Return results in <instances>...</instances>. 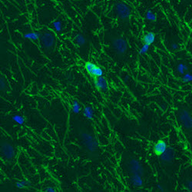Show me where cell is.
Listing matches in <instances>:
<instances>
[{
    "mask_svg": "<svg viewBox=\"0 0 192 192\" xmlns=\"http://www.w3.org/2000/svg\"><path fill=\"white\" fill-rule=\"evenodd\" d=\"M115 13L120 19L123 21L129 19L131 15V10L127 4L124 2H118L115 5Z\"/></svg>",
    "mask_w": 192,
    "mask_h": 192,
    "instance_id": "6da1fadb",
    "label": "cell"
},
{
    "mask_svg": "<svg viewBox=\"0 0 192 192\" xmlns=\"http://www.w3.org/2000/svg\"><path fill=\"white\" fill-rule=\"evenodd\" d=\"M81 138L83 144L89 151L94 152L98 149V142L91 134L88 132H82L81 134Z\"/></svg>",
    "mask_w": 192,
    "mask_h": 192,
    "instance_id": "7a4b0ae2",
    "label": "cell"
},
{
    "mask_svg": "<svg viewBox=\"0 0 192 192\" xmlns=\"http://www.w3.org/2000/svg\"><path fill=\"white\" fill-rule=\"evenodd\" d=\"M112 46L117 54L124 55L127 49V42L122 38H115L112 40Z\"/></svg>",
    "mask_w": 192,
    "mask_h": 192,
    "instance_id": "3957f363",
    "label": "cell"
},
{
    "mask_svg": "<svg viewBox=\"0 0 192 192\" xmlns=\"http://www.w3.org/2000/svg\"><path fill=\"white\" fill-rule=\"evenodd\" d=\"M180 121L187 129H192V116L187 110H182L180 112Z\"/></svg>",
    "mask_w": 192,
    "mask_h": 192,
    "instance_id": "277c9868",
    "label": "cell"
},
{
    "mask_svg": "<svg viewBox=\"0 0 192 192\" xmlns=\"http://www.w3.org/2000/svg\"><path fill=\"white\" fill-rule=\"evenodd\" d=\"M55 37L51 32H45V33H43L42 35H41L40 37V41H41V45L44 46L45 48H49L52 47L55 43Z\"/></svg>",
    "mask_w": 192,
    "mask_h": 192,
    "instance_id": "5b68a950",
    "label": "cell"
},
{
    "mask_svg": "<svg viewBox=\"0 0 192 192\" xmlns=\"http://www.w3.org/2000/svg\"><path fill=\"white\" fill-rule=\"evenodd\" d=\"M1 153L6 159H12L15 155V150L10 144L3 142L1 145Z\"/></svg>",
    "mask_w": 192,
    "mask_h": 192,
    "instance_id": "8992f818",
    "label": "cell"
},
{
    "mask_svg": "<svg viewBox=\"0 0 192 192\" xmlns=\"http://www.w3.org/2000/svg\"><path fill=\"white\" fill-rule=\"evenodd\" d=\"M174 150L171 147H167L165 151L163 154H161L160 156V159L161 161L166 163L171 162L174 158Z\"/></svg>",
    "mask_w": 192,
    "mask_h": 192,
    "instance_id": "52a82bcc",
    "label": "cell"
},
{
    "mask_svg": "<svg viewBox=\"0 0 192 192\" xmlns=\"http://www.w3.org/2000/svg\"><path fill=\"white\" fill-rule=\"evenodd\" d=\"M129 167H130L131 171L133 174H139L141 175L144 174V168L142 165L136 159L133 158L129 162Z\"/></svg>",
    "mask_w": 192,
    "mask_h": 192,
    "instance_id": "ba28073f",
    "label": "cell"
},
{
    "mask_svg": "<svg viewBox=\"0 0 192 192\" xmlns=\"http://www.w3.org/2000/svg\"><path fill=\"white\" fill-rule=\"evenodd\" d=\"M94 84H95V86L98 90L103 91V92L108 88V84L107 80L102 76L95 78V81H94Z\"/></svg>",
    "mask_w": 192,
    "mask_h": 192,
    "instance_id": "9c48e42d",
    "label": "cell"
},
{
    "mask_svg": "<svg viewBox=\"0 0 192 192\" xmlns=\"http://www.w3.org/2000/svg\"><path fill=\"white\" fill-rule=\"evenodd\" d=\"M167 147V145L165 141H162V140H160V141H158L155 144V147H154V151H155V153L157 155H161V154H163L165 151Z\"/></svg>",
    "mask_w": 192,
    "mask_h": 192,
    "instance_id": "30bf717a",
    "label": "cell"
},
{
    "mask_svg": "<svg viewBox=\"0 0 192 192\" xmlns=\"http://www.w3.org/2000/svg\"><path fill=\"white\" fill-rule=\"evenodd\" d=\"M131 182L135 187H141L143 185V180L139 174H133L131 177Z\"/></svg>",
    "mask_w": 192,
    "mask_h": 192,
    "instance_id": "8fae6325",
    "label": "cell"
},
{
    "mask_svg": "<svg viewBox=\"0 0 192 192\" xmlns=\"http://www.w3.org/2000/svg\"><path fill=\"white\" fill-rule=\"evenodd\" d=\"M143 40H144V44H147L150 45L153 44V43L155 42V35L151 32H147V33H146L145 35H144Z\"/></svg>",
    "mask_w": 192,
    "mask_h": 192,
    "instance_id": "7c38bea8",
    "label": "cell"
},
{
    "mask_svg": "<svg viewBox=\"0 0 192 192\" xmlns=\"http://www.w3.org/2000/svg\"><path fill=\"white\" fill-rule=\"evenodd\" d=\"M83 115L88 119H92L94 117V111L93 108L90 106H87L83 110Z\"/></svg>",
    "mask_w": 192,
    "mask_h": 192,
    "instance_id": "4fadbf2b",
    "label": "cell"
},
{
    "mask_svg": "<svg viewBox=\"0 0 192 192\" xmlns=\"http://www.w3.org/2000/svg\"><path fill=\"white\" fill-rule=\"evenodd\" d=\"M24 37L27 39H30V40H33V41H35V40L38 39L41 37V34L38 33V32H28V33L25 34Z\"/></svg>",
    "mask_w": 192,
    "mask_h": 192,
    "instance_id": "5bb4252c",
    "label": "cell"
},
{
    "mask_svg": "<svg viewBox=\"0 0 192 192\" xmlns=\"http://www.w3.org/2000/svg\"><path fill=\"white\" fill-rule=\"evenodd\" d=\"M90 75H92V76L95 77V78H98V77L102 76L103 75L102 69H101V68H100V67H98V66H96V67H95V69H94L91 72Z\"/></svg>",
    "mask_w": 192,
    "mask_h": 192,
    "instance_id": "9a60e30c",
    "label": "cell"
},
{
    "mask_svg": "<svg viewBox=\"0 0 192 192\" xmlns=\"http://www.w3.org/2000/svg\"><path fill=\"white\" fill-rule=\"evenodd\" d=\"M145 18L146 19L151 22H155L157 20L156 15H155V14L154 13L153 11L151 10V9L147 11V12H146L145 14Z\"/></svg>",
    "mask_w": 192,
    "mask_h": 192,
    "instance_id": "2e32d148",
    "label": "cell"
},
{
    "mask_svg": "<svg viewBox=\"0 0 192 192\" xmlns=\"http://www.w3.org/2000/svg\"><path fill=\"white\" fill-rule=\"evenodd\" d=\"M187 69H188L187 65H186L185 64H183V63H180L177 66V71L178 72V73L181 74V75H184L186 71H187Z\"/></svg>",
    "mask_w": 192,
    "mask_h": 192,
    "instance_id": "e0dca14e",
    "label": "cell"
},
{
    "mask_svg": "<svg viewBox=\"0 0 192 192\" xmlns=\"http://www.w3.org/2000/svg\"><path fill=\"white\" fill-rule=\"evenodd\" d=\"M75 39H76L77 43L81 46L84 45L86 42L85 38H84V35H82L81 34H78V35H76V37H75Z\"/></svg>",
    "mask_w": 192,
    "mask_h": 192,
    "instance_id": "ac0fdd59",
    "label": "cell"
},
{
    "mask_svg": "<svg viewBox=\"0 0 192 192\" xmlns=\"http://www.w3.org/2000/svg\"><path fill=\"white\" fill-rule=\"evenodd\" d=\"M72 112H73L74 113H75V114L79 113L80 111H81V107H80L79 103H78L77 101H74L73 103H72Z\"/></svg>",
    "mask_w": 192,
    "mask_h": 192,
    "instance_id": "d6986e66",
    "label": "cell"
},
{
    "mask_svg": "<svg viewBox=\"0 0 192 192\" xmlns=\"http://www.w3.org/2000/svg\"><path fill=\"white\" fill-rule=\"evenodd\" d=\"M12 120L18 124H23V123H24L25 121V118H23L22 115H14V116L12 117Z\"/></svg>",
    "mask_w": 192,
    "mask_h": 192,
    "instance_id": "ffe728a7",
    "label": "cell"
},
{
    "mask_svg": "<svg viewBox=\"0 0 192 192\" xmlns=\"http://www.w3.org/2000/svg\"><path fill=\"white\" fill-rule=\"evenodd\" d=\"M182 81L184 83H187V82H191L192 81V75L190 73H184V75L182 77Z\"/></svg>",
    "mask_w": 192,
    "mask_h": 192,
    "instance_id": "44dd1931",
    "label": "cell"
},
{
    "mask_svg": "<svg viewBox=\"0 0 192 192\" xmlns=\"http://www.w3.org/2000/svg\"><path fill=\"white\" fill-rule=\"evenodd\" d=\"M95 67H96V65H95L92 62H87L85 64V65H84L85 70L87 71V72H88L89 74L91 73V72H92V71L93 70V69H95Z\"/></svg>",
    "mask_w": 192,
    "mask_h": 192,
    "instance_id": "7402d4cb",
    "label": "cell"
},
{
    "mask_svg": "<svg viewBox=\"0 0 192 192\" xmlns=\"http://www.w3.org/2000/svg\"><path fill=\"white\" fill-rule=\"evenodd\" d=\"M149 45L147 44H144L141 47V49H139V54L140 55H144V54L147 53L149 50Z\"/></svg>",
    "mask_w": 192,
    "mask_h": 192,
    "instance_id": "603a6c76",
    "label": "cell"
},
{
    "mask_svg": "<svg viewBox=\"0 0 192 192\" xmlns=\"http://www.w3.org/2000/svg\"><path fill=\"white\" fill-rule=\"evenodd\" d=\"M28 184H29V183H28L27 181H18V182H16V187H17V188H18V189H22V188H25Z\"/></svg>",
    "mask_w": 192,
    "mask_h": 192,
    "instance_id": "cb8c5ba5",
    "label": "cell"
},
{
    "mask_svg": "<svg viewBox=\"0 0 192 192\" xmlns=\"http://www.w3.org/2000/svg\"><path fill=\"white\" fill-rule=\"evenodd\" d=\"M53 27L55 31L57 32H60L61 30V22L60 21H55L53 22Z\"/></svg>",
    "mask_w": 192,
    "mask_h": 192,
    "instance_id": "d4e9b609",
    "label": "cell"
},
{
    "mask_svg": "<svg viewBox=\"0 0 192 192\" xmlns=\"http://www.w3.org/2000/svg\"><path fill=\"white\" fill-rule=\"evenodd\" d=\"M0 88H1V91H4L6 88V82L3 78H1L0 79Z\"/></svg>",
    "mask_w": 192,
    "mask_h": 192,
    "instance_id": "484cf974",
    "label": "cell"
},
{
    "mask_svg": "<svg viewBox=\"0 0 192 192\" xmlns=\"http://www.w3.org/2000/svg\"><path fill=\"white\" fill-rule=\"evenodd\" d=\"M187 188L189 191L192 192V181H189L187 182Z\"/></svg>",
    "mask_w": 192,
    "mask_h": 192,
    "instance_id": "4316f807",
    "label": "cell"
},
{
    "mask_svg": "<svg viewBox=\"0 0 192 192\" xmlns=\"http://www.w3.org/2000/svg\"><path fill=\"white\" fill-rule=\"evenodd\" d=\"M178 49V45L175 42L172 43L171 44V49H173V50H177Z\"/></svg>",
    "mask_w": 192,
    "mask_h": 192,
    "instance_id": "83f0119b",
    "label": "cell"
},
{
    "mask_svg": "<svg viewBox=\"0 0 192 192\" xmlns=\"http://www.w3.org/2000/svg\"><path fill=\"white\" fill-rule=\"evenodd\" d=\"M45 191L46 192H55V191H56V190H55V189L53 188V187H47V188L45 189Z\"/></svg>",
    "mask_w": 192,
    "mask_h": 192,
    "instance_id": "f1b7e54d",
    "label": "cell"
},
{
    "mask_svg": "<svg viewBox=\"0 0 192 192\" xmlns=\"http://www.w3.org/2000/svg\"><path fill=\"white\" fill-rule=\"evenodd\" d=\"M158 190H161V191H164V189L163 188L162 186H161L160 184H158Z\"/></svg>",
    "mask_w": 192,
    "mask_h": 192,
    "instance_id": "f546056e",
    "label": "cell"
}]
</instances>
